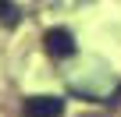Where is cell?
Wrapping results in <instances>:
<instances>
[{
  "mask_svg": "<svg viewBox=\"0 0 121 117\" xmlns=\"http://www.w3.org/2000/svg\"><path fill=\"white\" fill-rule=\"evenodd\" d=\"M0 11H7V0H0Z\"/></svg>",
  "mask_w": 121,
  "mask_h": 117,
  "instance_id": "3957f363",
  "label": "cell"
},
{
  "mask_svg": "<svg viewBox=\"0 0 121 117\" xmlns=\"http://www.w3.org/2000/svg\"><path fill=\"white\" fill-rule=\"evenodd\" d=\"M43 46H46V53L53 57V61H64V57L75 53V36L68 28H50L43 36Z\"/></svg>",
  "mask_w": 121,
  "mask_h": 117,
  "instance_id": "6da1fadb",
  "label": "cell"
},
{
  "mask_svg": "<svg viewBox=\"0 0 121 117\" xmlns=\"http://www.w3.org/2000/svg\"><path fill=\"white\" fill-rule=\"evenodd\" d=\"M22 110H25V117H60L64 113V99L60 96H29Z\"/></svg>",
  "mask_w": 121,
  "mask_h": 117,
  "instance_id": "7a4b0ae2",
  "label": "cell"
}]
</instances>
